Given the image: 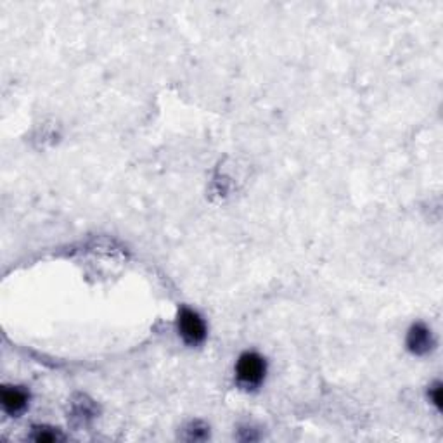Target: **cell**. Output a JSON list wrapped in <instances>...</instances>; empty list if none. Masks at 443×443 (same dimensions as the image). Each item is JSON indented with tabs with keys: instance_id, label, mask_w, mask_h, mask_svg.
Here are the masks:
<instances>
[{
	"instance_id": "cell-1",
	"label": "cell",
	"mask_w": 443,
	"mask_h": 443,
	"mask_svg": "<svg viewBox=\"0 0 443 443\" xmlns=\"http://www.w3.org/2000/svg\"><path fill=\"white\" fill-rule=\"evenodd\" d=\"M236 376L239 380V383L244 384V386H258L265 377V360L258 353H243L239 357V360H237Z\"/></svg>"
},
{
	"instance_id": "cell-2",
	"label": "cell",
	"mask_w": 443,
	"mask_h": 443,
	"mask_svg": "<svg viewBox=\"0 0 443 443\" xmlns=\"http://www.w3.org/2000/svg\"><path fill=\"white\" fill-rule=\"evenodd\" d=\"M179 333L189 345H199L206 338V326L196 312L182 308L179 313Z\"/></svg>"
},
{
	"instance_id": "cell-3",
	"label": "cell",
	"mask_w": 443,
	"mask_h": 443,
	"mask_svg": "<svg viewBox=\"0 0 443 443\" xmlns=\"http://www.w3.org/2000/svg\"><path fill=\"white\" fill-rule=\"evenodd\" d=\"M407 345L411 348L412 353L415 355H424L431 350L433 342H431V335H429V329L422 324H415L412 326L411 333L407 336Z\"/></svg>"
},
{
	"instance_id": "cell-4",
	"label": "cell",
	"mask_w": 443,
	"mask_h": 443,
	"mask_svg": "<svg viewBox=\"0 0 443 443\" xmlns=\"http://www.w3.org/2000/svg\"><path fill=\"white\" fill-rule=\"evenodd\" d=\"M28 404V395L21 388L6 386L2 390V407L9 414H19Z\"/></svg>"
},
{
	"instance_id": "cell-5",
	"label": "cell",
	"mask_w": 443,
	"mask_h": 443,
	"mask_svg": "<svg viewBox=\"0 0 443 443\" xmlns=\"http://www.w3.org/2000/svg\"><path fill=\"white\" fill-rule=\"evenodd\" d=\"M59 438H63V436L49 428H39L35 433L37 442H56V440H59Z\"/></svg>"
},
{
	"instance_id": "cell-6",
	"label": "cell",
	"mask_w": 443,
	"mask_h": 443,
	"mask_svg": "<svg viewBox=\"0 0 443 443\" xmlns=\"http://www.w3.org/2000/svg\"><path fill=\"white\" fill-rule=\"evenodd\" d=\"M431 400H433V404L436 405V407H442V386H440V384H435V386L431 388Z\"/></svg>"
}]
</instances>
